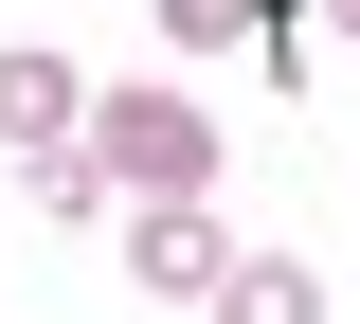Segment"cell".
Listing matches in <instances>:
<instances>
[{"instance_id":"obj_1","label":"cell","mask_w":360,"mask_h":324,"mask_svg":"<svg viewBox=\"0 0 360 324\" xmlns=\"http://www.w3.org/2000/svg\"><path fill=\"white\" fill-rule=\"evenodd\" d=\"M90 162H108L127 198H198L217 181V127H198L180 91H90Z\"/></svg>"},{"instance_id":"obj_2","label":"cell","mask_w":360,"mask_h":324,"mask_svg":"<svg viewBox=\"0 0 360 324\" xmlns=\"http://www.w3.org/2000/svg\"><path fill=\"white\" fill-rule=\"evenodd\" d=\"M0 144L37 162V144H90V72L54 37H0Z\"/></svg>"},{"instance_id":"obj_3","label":"cell","mask_w":360,"mask_h":324,"mask_svg":"<svg viewBox=\"0 0 360 324\" xmlns=\"http://www.w3.org/2000/svg\"><path fill=\"white\" fill-rule=\"evenodd\" d=\"M127 271L162 288V306H217V271H234V234L198 216V198H144V216H127Z\"/></svg>"},{"instance_id":"obj_4","label":"cell","mask_w":360,"mask_h":324,"mask_svg":"<svg viewBox=\"0 0 360 324\" xmlns=\"http://www.w3.org/2000/svg\"><path fill=\"white\" fill-rule=\"evenodd\" d=\"M217 324H324V271H307V252H234V271H217Z\"/></svg>"},{"instance_id":"obj_5","label":"cell","mask_w":360,"mask_h":324,"mask_svg":"<svg viewBox=\"0 0 360 324\" xmlns=\"http://www.w3.org/2000/svg\"><path fill=\"white\" fill-rule=\"evenodd\" d=\"M18 181H37V216H108V198H127V181H108V162H90V144H37Z\"/></svg>"},{"instance_id":"obj_6","label":"cell","mask_w":360,"mask_h":324,"mask_svg":"<svg viewBox=\"0 0 360 324\" xmlns=\"http://www.w3.org/2000/svg\"><path fill=\"white\" fill-rule=\"evenodd\" d=\"M270 0H162V54H252Z\"/></svg>"},{"instance_id":"obj_7","label":"cell","mask_w":360,"mask_h":324,"mask_svg":"<svg viewBox=\"0 0 360 324\" xmlns=\"http://www.w3.org/2000/svg\"><path fill=\"white\" fill-rule=\"evenodd\" d=\"M307 18H324V37H360V0H307Z\"/></svg>"}]
</instances>
